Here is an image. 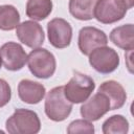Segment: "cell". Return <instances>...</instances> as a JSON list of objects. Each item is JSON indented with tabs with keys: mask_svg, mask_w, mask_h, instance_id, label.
I'll list each match as a JSON object with an SVG mask.
<instances>
[{
	"mask_svg": "<svg viewBox=\"0 0 134 134\" xmlns=\"http://www.w3.org/2000/svg\"><path fill=\"white\" fill-rule=\"evenodd\" d=\"M107 35L93 26H85L81 28L77 38V45L80 51L84 55H89L95 48L107 45Z\"/></svg>",
	"mask_w": 134,
	"mask_h": 134,
	"instance_id": "obj_9",
	"label": "cell"
},
{
	"mask_svg": "<svg viewBox=\"0 0 134 134\" xmlns=\"http://www.w3.org/2000/svg\"><path fill=\"white\" fill-rule=\"evenodd\" d=\"M46 89L39 83L31 80H22L18 84V95L20 99L29 105L39 104L45 96Z\"/></svg>",
	"mask_w": 134,
	"mask_h": 134,
	"instance_id": "obj_12",
	"label": "cell"
},
{
	"mask_svg": "<svg viewBox=\"0 0 134 134\" xmlns=\"http://www.w3.org/2000/svg\"><path fill=\"white\" fill-rule=\"evenodd\" d=\"M109 111L110 102L108 97L100 92H97L93 94L90 98L86 99L80 109L82 117L89 121L98 120Z\"/></svg>",
	"mask_w": 134,
	"mask_h": 134,
	"instance_id": "obj_11",
	"label": "cell"
},
{
	"mask_svg": "<svg viewBox=\"0 0 134 134\" xmlns=\"http://www.w3.org/2000/svg\"><path fill=\"white\" fill-rule=\"evenodd\" d=\"M102 131L104 134H126L129 131V121L120 114L112 115L104 121Z\"/></svg>",
	"mask_w": 134,
	"mask_h": 134,
	"instance_id": "obj_18",
	"label": "cell"
},
{
	"mask_svg": "<svg viewBox=\"0 0 134 134\" xmlns=\"http://www.w3.org/2000/svg\"><path fill=\"white\" fill-rule=\"evenodd\" d=\"M2 64L6 70L18 71L21 70L27 63V53L22 45L16 42H6L0 48Z\"/></svg>",
	"mask_w": 134,
	"mask_h": 134,
	"instance_id": "obj_8",
	"label": "cell"
},
{
	"mask_svg": "<svg viewBox=\"0 0 134 134\" xmlns=\"http://www.w3.org/2000/svg\"><path fill=\"white\" fill-rule=\"evenodd\" d=\"M88 57L91 67L95 71L103 74H108L115 71L120 63L118 53L107 45L95 48Z\"/></svg>",
	"mask_w": 134,
	"mask_h": 134,
	"instance_id": "obj_5",
	"label": "cell"
},
{
	"mask_svg": "<svg viewBox=\"0 0 134 134\" xmlns=\"http://www.w3.org/2000/svg\"><path fill=\"white\" fill-rule=\"evenodd\" d=\"M98 92L105 94L110 102V110L121 108L127 99V93L124 87L116 81H106L98 87Z\"/></svg>",
	"mask_w": 134,
	"mask_h": 134,
	"instance_id": "obj_13",
	"label": "cell"
},
{
	"mask_svg": "<svg viewBox=\"0 0 134 134\" xmlns=\"http://www.w3.org/2000/svg\"><path fill=\"white\" fill-rule=\"evenodd\" d=\"M2 66V59H1V54H0V68Z\"/></svg>",
	"mask_w": 134,
	"mask_h": 134,
	"instance_id": "obj_22",
	"label": "cell"
},
{
	"mask_svg": "<svg viewBox=\"0 0 134 134\" xmlns=\"http://www.w3.org/2000/svg\"><path fill=\"white\" fill-rule=\"evenodd\" d=\"M52 6L51 0H27L26 16L34 21H42L50 15Z\"/></svg>",
	"mask_w": 134,
	"mask_h": 134,
	"instance_id": "obj_16",
	"label": "cell"
},
{
	"mask_svg": "<svg viewBox=\"0 0 134 134\" xmlns=\"http://www.w3.org/2000/svg\"><path fill=\"white\" fill-rule=\"evenodd\" d=\"M67 133L69 134H75V133H87V134H93L94 133V127L92 125V121H89L87 119H75L71 121L67 128Z\"/></svg>",
	"mask_w": 134,
	"mask_h": 134,
	"instance_id": "obj_19",
	"label": "cell"
},
{
	"mask_svg": "<svg viewBox=\"0 0 134 134\" xmlns=\"http://www.w3.org/2000/svg\"><path fill=\"white\" fill-rule=\"evenodd\" d=\"M16 35L22 44L32 49L40 47L45 39L42 26L34 20L19 23L16 27Z\"/></svg>",
	"mask_w": 134,
	"mask_h": 134,
	"instance_id": "obj_10",
	"label": "cell"
},
{
	"mask_svg": "<svg viewBox=\"0 0 134 134\" xmlns=\"http://www.w3.org/2000/svg\"><path fill=\"white\" fill-rule=\"evenodd\" d=\"M111 42L125 50H133L134 48V26L133 24H124L113 28L109 36Z\"/></svg>",
	"mask_w": 134,
	"mask_h": 134,
	"instance_id": "obj_14",
	"label": "cell"
},
{
	"mask_svg": "<svg viewBox=\"0 0 134 134\" xmlns=\"http://www.w3.org/2000/svg\"><path fill=\"white\" fill-rule=\"evenodd\" d=\"M20 23V14L18 9L10 4L0 5V29L13 30Z\"/></svg>",
	"mask_w": 134,
	"mask_h": 134,
	"instance_id": "obj_17",
	"label": "cell"
},
{
	"mask_svg": "<svg viewBox=\"0 0 134 134\" xmlns=\"http://www.w3.org/2000/svg\"><path fill=\"white\" fill-rule=\"evenodd\" d=\"M10 98H12V89L9 84L5 80L0 79V108L7 105Z\"/></svg>",
	"mask_w": 134,
	"mask_h": 134,
	"instance_id": "obj_20",
	"label": "cell"
},
{
	"mask_svg": "<svg viewBox=\"0 0 134 134\" xmlns=\"http://www.w3.org/2000/svg\"><path fill=\"white\" fill-rule=\"evenodd\" d=\"M29 71L38 79H49L57 68V61L52 52L46 48H34L27 55Z\"/></svg>",
	"mask_w": 134,
	"mask_h": 134,
	"instance_id": "obj_3",
	"label": "cell"
},
{
	"mask_svg": "<svg viewBox=\"0 0 134 134\" xmlns=\"http://www.w3.org/2000/svg\"><path fill=\"white\" fill-rule=\"evenodd\" d=\"M97 0H69V13L77 20L88 21L94 18Z\"/></svg>",
	"mask_w": 134,
	"mask_h": 134,
	"instance_id": "obj_15",
	"label": "cell"
},
{
	"mask_svg": "<svg viewBox=\"0 0 134 134\" xmlns=\"http://www.w3.org/2000/svg\"><path fill=\"white\" fill-rule=\"evenodd\" d=\"M47 36L50 44L59 49L70 45L72 39V27L63 18H54L47 24Z\"/></svg>",
	"mask_w": 134,
	"mask_h": 134,
	"instance_id": "obj_7",
	"label": "cell"
},
{
	"mask_svg": "<svg viewBox=\"0 0 134 134\" xmlns=\"http://www.w3.org/2000/svg\"><path fill=\"white\" fill-rule=\"evenodd\" d=\"M72 103L67 99L64 93V86L52 88L45 96V114L53 121L65 120L72 110Z\"/></svg>",
	"mask_w": 134,
	"mask_h": 134,
	"instance_id": "obj_2",
	"label": "cell"
},
{
	"mask_svg": "<svg viewBox=\"0 0 134 134\" xmlns=\"http://www.w3.org/2000/svg\"><path fill=\"white\" fill-rule=\"evenodd\" d=\"M127 12L128 7L124 0H97L94 18L103 24H112L120 21Z\"/></svg>",
	"mask_w": 134,
	"mask_h": 134,
	"instance_id": "obj_6",
	"label": "cell"
},
{
	"mask_svg": "<svg viewBox=\"0 0 134 134\" xmlns=\"http://www.w3.org/2000/svg\"><path fill=\"white\" fill-rule=\"evenodd\" d=\"M5 127L10 134H36L41 129V121L35 111L19 108L7 118Z\"/></svg>",
	"mask_w": 134,
	"mask_h": 134,
	"instance_id": "obj_1",
	"label": "cell"
},
{
	"mask_svg": "<svg viewBox=\"0 0 134 134\" xmlns=\"http://www.w3.org/2000/svg\"><path fill=\"white\" fill-rule=\"evenodd\" d=\"M124 1L126 2L128 9H130V8H132V7H133V4H134V0H124Z\"/></svg>",
	"mask_w": 134,
	"mask_h": 134,
	"instance_id": "obj_21",
	"label": "cell"
},
{
	"mask_svg": "<svg viewBox=\"0 0 134 134\" xmlns=\"http://www.w3.org/2000/svg\"><path fill=\"white\" fill-rule=\"evenodd\" d=\"M94 89L95 83L93 79L76 71L64 86V93L67 99L72 104H81L90 97Z\"/></svg>",
	"mask_w": 134,
	"mask_h": 134,
	"instance_id": "obj_4",
	"label": "cell"
}]
</instances>
